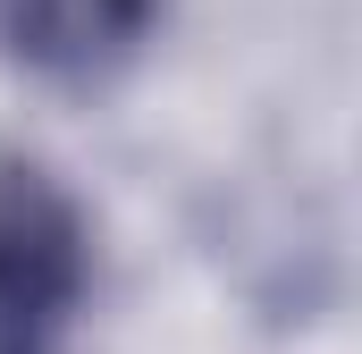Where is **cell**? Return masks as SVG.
<instances>
[{
	"instance_id": "obj_1",
	"label": "cell",
	"mask_w": 362,
	"mask_h": 354,
	"mask_svg": "<svg viewBox=\"0 0 362 354\" xmlns=\"http://www.w3.org/2000/svg\"><path fill=\"white\" fill-rule=\"evenodd\" d=\"M93 295L101 236L76 185L34 152H0V354H76Z\"/></svg>"
},
{
	"instance_id": "obj_2",
	"label": "cell",
	"mask_w": 362,
	"mask_h": 354,
	"mask_svg": "<svg viewBox=\"0 0 362 354\" xmlns=\"http://www.w3.org/2000/svg\"><path fill=\"white\" fill-rule=\"evenodd\" d=\"M169 0H0V68L34 85H110L160 34Z\"/></svg>"
}]
</instances>
